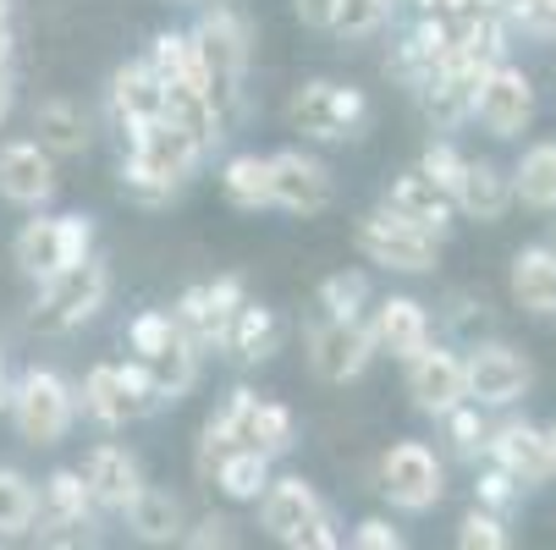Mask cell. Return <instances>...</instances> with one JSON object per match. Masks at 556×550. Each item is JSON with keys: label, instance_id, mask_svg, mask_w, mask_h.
Returning a JSON list of instances; mask_svg holds the SVG:
<instances>
[{"label": "cell", "instance_id": "24", "mask_svg": "<svg viewBox=\"0 0 556 550\" xmlns=\"http://www.w3.org/2000/svg\"><path fill=\"white\" fill-rule=\"evenodd\" d=\"M430 342V314L414 297H386L375 314V347H386L391 358H414Z\"/></svg>", "mask_w": 556, "mask_h": 550}, {"label": "cell", "instance_id": "22", "mask_svg": "<svg viewBox=\"0 0 556 550\" xmlns=\"http://www.w3.org/2000/svg\"><path fill=\"white\" fill-rule=\"evenodd\" d=\"M485 446H491L496 468H502V474H513L518 485H540V479H551L545 430H534V424H507V430H496Z\"/></svg>", "mask_w": 556, "mask_h": 550}, {"label": "cell", "instance_id": "48", "mask_svg": "<svg viewBox=\"0 0 556 550\" xmlns=\"http://www.w3.org/2000/svg\"><path fill=\"white\" fill-rule=\"evenodd\" d=\"M12 116V77H7V66H0V121Z\"/></svg>", "mask_w": 556, "mask_h": 550}, {"label": "cell", "instance_id": "26", "mask_svg": "<svg viewBox=\"0 0 556 550\" xmlns=\"http://www.w3.org/2000/svg\"><path fill=\"white\" fill-rule=\"evenodd\" d=\"M513 297L523 314H556V254L551 248L513 254Z\"/></svg>", "mask_w": 556, "mask_h": 550}, {"label": "cell", "instance_id": "36", "mask_svg": "<svg viewBox=\"0 0 556 550\" xmlns=\"http://www.w3.org/2000/svg\"><path fill=\"white\" fill-rule=\"evenodd\" d=\"M364 303H369V281L358 270H337V276L320 281V308L331 314V320H358Z\"/></svg>", "mask_w": 556, "mask_h": 550}, {"label": "cell", "instance_id": "39", "mask_svg": "<svg viewBox=\"0 0 556 550\" xmlns=\"http://www.w3.org/2000/svg\"><path fill=\"white\" fill-rule=\"evenodd\" d=\"M172 336H177V325H172V314H166V308H143L138 320L127 325V347H132L138 358L161 353V347H166Z\"/></svg>", "mask_w": 556, "mask_h": 550}, {"label": "cell", "instance_id": "9", "mask_svg": "<svg viewBox=\"0 0 556 550\" xmlns=\"http://www.w3.org/2000/svg\"><path fill=\"white\" fill-rule=\"evenodd\" d=\"M380 490L391 496V507L403 512H430L441 501V462L425 440H396L386 457H380Z\"/></svg>", "mask_w": 556, "mask_h": 550}, {"label": "cell", "instance_id": "11", "mask_svg": "<svg viewBox=\"0 0 556 550\" xmlns=\"http://www.w3.org/2000/svg\"><path fill=\"white\" fill-rule=\"evenodd\" d=\"M468 111L485 121V132L513 138V132H523L529 116H534V89H529V77H523L518 66L496 61V66L480 77V89H473V105H468Z\"/></svg>", "mask_w": 556, "mask_h": 550}, {"label": "cell", "instance_id": "12", "mask_svg": "<svg viewBox=\"0 0 556 550\" xmlns=\"http://www.w3.org/2000/svg\"><path fill=\"white\" fill-rule=\"evenodd\" d=\"M237 303H243V281L220 276V281H210V286H188V292L177 297V308H166V314H172V325H177L193 347H210V342L226 336Z\"/></svg>", "mask_w": 556, "mask_h": 550}, {"label": "cell", "instance_id": "21", "mask_svg": "<svg viewBox=\"0 0 556 550\" xmlns=\"http://www.w3.org/2000/svg\"><path fill=\"white\" fill-rule=\"evenodd\" d=\"M111 111H116V121H122L127 132L143 127V121H161V116H166V84L154 77L149 61L122 66V72L111 77Z\"/></svg>", "mask_w": 556, "mask_h": 550}, {"label": "cell", "instance_id": "7", "mask_svg": "<svg viewBox=\"0 0 556 550\" xmlns=\"http://www.w3.org/2000/svg\"><path fill=\"white\" fill-rule=\"evenodd\" d=\"M353 243L369 265H386V270H403V276H425L435 270V238L408 220H396V215H364L358 231H353Z\"/></svg>", "mask_w": 556, "mask_h": 550}, {"label": "cell", "instance_id": "8", "mask_svg": "<svg viewBox=\"0 0 556 550\" xmlns=\"http://www.w3.org/2000/svg\"><path fill=\"white\" fill-rule=\"evenodd\" d=\"M89 243H94V226L89 215H61V220H28L17 231V265L28 276H55L77 259H89Z\"/></svg>", "mask_w": 556, "mask_h": 550}, {"label": "cell", "instance_id": "23", "mask_svg": "<svg viewBox=\"0 0 556 550\" xmlns=\"http://www.w3.org/2000/svg\"><path fill=\"white\" fill-rule=\"evenodd\" d=\"M452 204L468 215V220H502L507 215V204H513V182L491 166V161H468L463 166V177H457V188H452Z\"/></svg>", "mask_w": 556, "mask_h": 550}, {"label": "cell", "instance_id": "5", "mask_svg": "<svg viewBox=\"0 0 556 550\" xmlns=\"http://www.w3.org/2000/svg\"><path fill=\"white\" fill-rule=\"evenodd\" d=\"M12 419H17V435L28 440V446H55L66 430H72V408H77V397L66 391V380L61 374H50V369H28L23 380H17V391H12Z\"/></svg>", "mask_w": 556, "mask_h": 550}, {"label": "cell", "instance_id": "17", "mask_svg": "<svg viewBox=\"0 0 556 550\" xmlns=\"http://www.w3.org/2000/svg\"><path fill=\"white\" fill-rule=\"evenodd\" d=\"M220 413H226L237 446H254L265 457H281L292 446V413L281 402H260L254 391H231V402Z\"/></svg>", "mask_w": 556, "mask_h": 550}, {"label": "cell", "instance_id": "33", "mask_svg": "<svg viewBox=\"0 0 556 550\" xmlns=\"http://www.w3.org/2000/svg\"><path fill=\"white\" fill-rule=\"evenodd\" d=\"M215 485H220L231 501H260V490L270 485V457L254 451V446H237V451L215 468Z\"/></svg>", "mask_w": 556, "mask_h": 550}, {"label": "cell", "instance_id": "15", "mask_svg": "<svg viewBox=\"0 0 556 550\" xmlns=\"http://www.w3.org/2000/svg\"><path fill=\"white\" fill-rule=\"evenodd\" d=\"M463 385L473 408H507L529 391V363L513 347H473V358L463 363Z\"/></svg>", "mask_w": 556, "mask_h": 550}, {"label": "cell", "instance_id": "10", "mask_svg": "<svg viewBox=\"0 0 556 550\" xmlns=\"http://www.w3.org/2000/svg\"><path fill=\"white\" fill-rule=\"evenodd\" d=\"M287 116H292V127L308 132V138H353V132L364 127L369 105H364L358 89L326 84V77H320V84H303V89L292 94Z\"/></svg>", "mask_w": 556, "mask_h": 550}, {"label": "cell", "instance_id": "19", "mask_svg": "<svg viewBox=\"0 0 556 550\" xmlns=\"http://www.w3.org/2000/svg\"><path fill=\"white\" fill-rule=\"evenodd\" d=\"M55 193V166L45 143H7L0 149V199L12 204H45Z\"/></svg>", "mask_w": 556, "mask_h": 550}, {"label": "cell", "instance_id": "44", "mask_svg": "<svg viewBox=\"0 0 556 550\" xmlns=\"http://www.w3.org/2000/svg\"><path fill=\"white\" fill-rule=\"evenodd\" d=\"M446 424H452V435H457V446L463 451H473V446H485V430H480V413H473V402H457L452 413H441Z\"/></svg>", "mask_w": 556, "mask_h": 550}, {"label": "cell", "instance_id": "32", "mask_svg": "<svg viewBox=\"0 0 556 550\" xmlns=\"http://www.w3.org/2000/svg\"><path fill=\"white\" fill-rule=\"evenodd\" d=\"M220 193H226L231 209H265L270 204V161H260V154H237V161H226Z\"/></svg>", "mask_w": 556, "mask_h": 550}, {"label": "cell", "instance_id": "51", "mask_svg": "<svg viewBox=\"0 0 556 550\" xmlns=\"http://www.w3.org/2000/svg\"><path fill=\"white\" fill-rule=\"evenodd\" d=\"M12 402V385H7V363H0V408Z\"/></svg>", "mask_w": 556, "mask_h": 550}, {"label": "cell", "instance_id": "38", "mask_svg": "<svg viewBox=\"0 0 556 550\" xmlns=\"http://www.w3.org/2000/svg\"><path fill=\"white\" fill-rule=\"evenodd\" d=\"M386 17H391V0H337L331 34H342V39H369Z\"/></svg>", "mask_w": 556, "mask_h": 550}, {"label": "cell", "instance_id": "2", "mask_svg": "<svg viewBox=\"0 0 556 550\" xmlns=\"http://www.w3.org/2000/svg\"><path fill=\"white\" fill-rule=\"evenodd\" d=\"M188 39H193V55H199V77H204L210 105L220 116L237 111V100H243V72H249V28L231 12H210Z\"/></svg>", "mask_w": 556, "mask_h": 550}, {"label": "cell", "instance_id": "35", "mask_svg": "<svg viewBox=\"0 0 556 550\" xmlns=\"http://www.w3.org/2000/svg\"><path fill=\"white\" fill-rule=\"evenodd\" d=\"M45 507H50V523H89V485L77 479V468H61V474H50Z\"/></svg>", "mask_w": 556, "mask_h": 550}, {"label": "cell", "instance_id": "34", "mask_svg": "<svg viewBox=\"0 0 556 550\" xmlns=\"http://www.w3.org/2000/svg\"><path fill=\"white\" fill-rule=\"evenodd\" d=\"M149 66H154V77H161V84H204V77H199V55H193V39H188V34H161V39H154Z\"/></svg>", "mask_w": 556, "mask_h": 550}, {"label": "cell", "instance_id": "3", "mask_svg": "<svg viewBox=\"0 0 556 550\" xmlns=\"http://www.w3.org/2000/svg\"><path fill=\"white\" fill-rule=\"evenodd\" d=\"M111 292V276L100 259H77L55 276H45V292L34 303V325L39 331H77V325H89L100 303Z\"/></svg>", "mask_w": 556, "mask_h": 550}, {"label": "cell", "instance_id": "37", "mask_svg": "<svg viewBox=\"0 0 556 550\" xmlns=\"http://www.w3.org/2000/svg\"><path fill=\"white\" fill-rule=\"evenodd\" d=\"M39 512V496L23 474H12V468H0V534H23Z\"/></svg>", "mask_w": 556, "mask_h": 550}, {"label": "cell", "instance_id": "42", "mask_svg": "<svg viewBox=\"0 0 556 550\" xmlns=\"http://www.w3.org/2000/svg\"><path fill=\"white\" fill-rule=\"evenodd\" d=\"M353 545H358V550H403V534H396L386 517H364V523L353 528Z\"/></svg>", "mask_w": 556, "mask_h": 550}, {"label": "cell", "instance_id": "6", "mask_svg": "<svg viewBox=\"0 0 556 550\" xmlns=\"http://www.w3.org/2000/svg\"><path fill=\"white\" fill-rule=\"evenodd\" d=\"M84 408L100 419V424H132V419H149L154 408H161V397H154V385L143 374V363H94L89 380H84Z\"/></svg>", "mask_w": 556, "mask_h": 550}, {"label": "cell", "instance_id": "49", "mask_svg": "<svg viewBox=\"0 0 556 550\" xmlns=\"http://www.w3.org/2000/svg\"><path fill=\"white\" fill-rule=\"evenodd\" d=\"M7 61H12V28L0 23V66H7Z\"/></svg>", "mask_w": 556, "mask_h": 550}, {"label": "cell", "instance_id": "47", "mask_svg": "<svg viewBox=\"0 0 556 550\" xmlns=\"http://www.w3.org/2000/svg\"><path fill=\"white\" fill-rule=\"evenodd\" d=\"M430 12H473V7H485V0H425Z\"/></svg>", "mask_w": 556, "mask_h": 550}, {"label": "cell", "instance_id": "20", "mask_svg": "<svg viewBox=\"0 0 556 550\" xmlns=\"http://www.w3.org/2000/svg\"><path fill=\"white\" fill-rule=\"evenodd\" d=\"M386 215H396V220H408V226L430 231V238H441L446 220H452V199L414 166V171H403V177L386 188Z\"/></svg>", "mask_w": 556, "mask_h": 550}, {"label": "cell", "instance_id": "4", "mask_svg": "<svg viewBox=\"0 0 556 550\" xmlns=\"http://www.w3.org/2000/svg\"><path fill=\"white\" fill-rule=\"evenodd\" d=\"M260 523H265L270 539L298 545V550H331V545H337L320 496H314L303 479H276V485H265V490H260Z\"/></svg>", "mask_w": 556, "mask_h": 550}, {"label": "cell", "instance_id": "46", "mask_svg": "<svg viewBox=\"0 0 556 550\" xmlns=\"http://www.w3.org/2000/svg\"><path fill=\"white\" fill-rule=\"evenodd\" d=\"M292 7H298L303 28H331V17H337V0H292Z\"/></svg>", "mask_w": 556, "mask_h": 550}, {"label": "cell", "instance_id": "13", "mask_svg": "<svg viewBox=\"0 0 556 550\" xmlns=\"http://www.w3.org/2000/svg\"><path fill=\"white\" fill-rule=\"evenodd\" d=\"M369 358H375V331L364 320H326L320 331H314V342H308V363H314V374H320L326 385L358 380L369 369Z\"/></svg>", "mask_w": 556, "mask_h": 550}, {"label": "cell", "instance_id": "27", "mask_svg": "<svg viewBox=\"0 0 556 550\" xmlns=\"http://www.w3.org/2000/svg\"><path fill=\"white\" fill-rule=\"evenodd\" d=\"M143 363V374H149V385H154V397L161 402H182L188 397V385H193V374H199V353H193V342L177 331L161 353H149V358H138Z\"/></svg>", "mask_w": 556, "mask_h": 550}, {"label": "cell", "instance_id": "31", "mask_svg": "<svg viewBox=\"0 0 556 550\" xmlns=\"http://www.w3.org/2000/svg\"><path fill=\"white\" fill-rule=\"evenodd\" d=\"M513 199H523L529 209H556V143H534L518 161Z\"/></svg>", "mask_w": 556, "mask_h": 550}, {"label": "cell", "instance_id": "52", "mask_svg": "<svg viewBox=\"0 0 556 550\" xmlns=\"http://www.w3.org/2000/svg\"><path fill=\"white\" fill-rule=\"evenodd\" d=\"M0 23H7V0H0Z\"/></svg>", "mask_w": 556, "mask_h": 550}, {"label": "cell", "instance_id": "45", "mask_svg": "<svg viewBox=\"0 0 556 550\" xmlns=\"http://www.w3.org/2000/svg\"><path fill=\"white\" fill-rule=\"evenodd\" d=\"M182 545H193V550L231 545V523H226V517H204V523H199V534H182Z\"/></svg>", "mask_w": 556, "mask_h": 550}, {"label": "cell", "instance_id": "43", "mask_svg": "<svg viewBox=\"0 0 556 550\" xmlns=\"http://www.w3.org/2000/svg\"><path fill=\"white\" fill-rule=\"evenodd\" d=\"M513 496H518V479H513V474H502V468L480 474V507H485V512H502V507H513Z\"/></svg>", "mask_w": 556, "mask_h": 550}, {"label": "cell", "instance_id": "50", "mask_svg": "<svg viewBox=\"0 0 556 550\" xmlns=\"http://www.w3.org/2000/svg\"><path fill=\"white\" fill-rule=\"evenodd\" d=\"M545 457H551V474H556V424L545 430Z\"/></svg>", "mask_w": 556, "mask_h": 550}, {"label": "cell", "instance_id": "40", "mask_svg": "<svg viewBox=\"0 0 556 550\" xmlns=\"http://www.w3.org/2000/svg\"><path fill=\"white\" fill-rule=\"evenodd\" d=\"M457 545H463V550H507L513 539H507V528H502V517H496V512L473 507V512L457 523Z\"/></svg>", "mask_w": 556, "mask_h": 550}, {"label": "cell", "instance_id": "1", "mask_svg": "<svg viewBox=\"0 0 556 550\" xmlns=\"http://www.w3.org/2000/svg\"><path fill=\"white\" fill-rule=\"evenodd\" d=\"M199 143L177 127V121H143L132 127V154H127V166H122V188L143 204H161L172 199L177 182H188V171L199 166Z\"/></svg>", "mask_w": 556, "mask_h": 550}, {"label": "cell", "instance_id": "25", "mask_svg": "<svg viewBox=\"0 0 556 550\" xmlns=\"http://www.w3.org/2000/svg\"><path fill=\"white\" fill-rule=\"evenodd\" d=\"M122 512H127L132 534H138V539H149V545H172V539H182V534H188V512H182V501H177L172 490L143 485Z\"/></svg>", "mask_w": 556, "mask_h": 550}, {"label": "cell", "instance_id": "28", "mask_svg": "<svg viewBox=\"0 0 556 550\" xmlns=\"http://www.w3.org/2000/svg\"><path fill=\"white\" fill-rule=\"evenodd\" d=\"M220 342H226L237 358H243V363H265V358L276 353V342H281V325H276V314H270V308H260V303L243 297Z\"/></svg>", "mask_w": 556, "mask_h": 550}, {"label": "cell", "instance_id": "41", "mask_svg": "<svg viewBox=\"0 0 556 550\" xmlns=\"http://www.w3.org/2000/svg\"><path fill=\"white\" fill-rule=\"evenodd\" d=\"M463 166H468V161H463V154H457L452 143H430V149H425V161H419V171H425V177H430L446 199H452V188H457Z\"/></svg>", "mask_w": 556, "mask_h": 550}, {"label": "cell", "instance_id": "18", "mask_svg": "<svg viewBox=\"0 0 556 550\" xmlns=\"http://www.w3.org/2000/svg\"><path fill=\"white\" fill-rule=\"evenodd\" d=\"M77 479L89 485V501L122 512V507L143 490V468H138V457H132L127 446H94V451L84 457V468H77Z\"/></svg>", "mask_w": 556, "mask_h": 550}, {"label": "cell", "instance_id": "29", "mask_svg": "<svg viewBox=\"0 0 556 550\" xmlns=\"http://www.w3.org/2000/svg\"><path fill=\"white\" fill-rule=\"evenodd\" d=\"M166 121H177L199 149H210L220 138V111L210 105L204 84H166Z\"/></svg>", "mask_w": 556, "mask_h": 550}, {"label": "cell", "instance_id": "16", "mask_svg": "<svg viewBox=\"0 0 556 550\" xmlns=\"http://www.w3.org/2000/svg\"><path fill=\"white\" fill-rule=\"evenodd\" d=\"M408 397L425 408V413H452L457 402H468V385H463V358L446 353V347H419L408 358Z\"/></svg>", "mask_w": 556, "mask_h": 550}, {"label": "cell", "instance_id": "14", "mask_svg": "<svg viewBox=\"0 0 556 550\" xmlns=\"http://www.w3.org/2000/svg\"><path fill=\"white\" fill-rule=\"evenodd\" d=\"M331 199H337V182L314 154H298V149L270 154V204H281L292 215H320V209H331Z\"/></svg>", "mask_w": 556, "mask_h": 550}, {"label": "cell", "instance_id": "53", "mask_svg": "<svg viewBox=\"0 0 556 550\" xmlns=\"http://www.w3.org/2000/svg\"><path fill=\"white\" fill-rule=\"evenodd\" d=\"M551 254H556V243H551Z\"/></svg>", "mask_w": 556, "mask_h": 550}, {"label": "cell", "instance_id": "30", "mask_svg": "<svg viewBox=\"0 0 556 550\" xmlns=\"http://www.w3.org/2000/svg\"><path fill=\"white\" fill-rule=\"evenodd\" d=\"M34 132L50 154H84L89 149V116L72 100H45L39 116H34Z\"/></svg>", "mask_w": 556, "mask_h": 550}]
</instances>
